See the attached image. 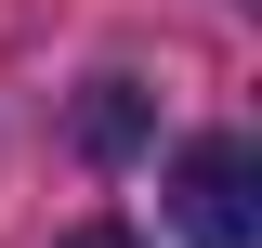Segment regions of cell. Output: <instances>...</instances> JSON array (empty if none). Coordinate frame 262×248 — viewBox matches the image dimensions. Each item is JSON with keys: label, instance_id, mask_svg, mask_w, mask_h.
Returning a JSON list of instances; mask_svg holds the SVG:
<instances>
[{"label": "cell", "instance_id": "1", "mask_svg": "<svg viewBox=\"0 0 262 248\" xmlns=\"http://www.w3.org/2000/svg\"><path fill=\"white\" fill-rule=\"evenodd\" d=\"M170 222H184L196 248H249L262 235V144L249 131H196V144L170 157Z\"/></svg>", "mask_w": 262, "mask_h": 248}, {"label": "cell", "instance_id": "2", "mask_svg": "<svg viewBox=\"0 0 262 248\" xmlns=\"http://www.w3.org/2000/svg\"><path fill=\"white\" fill-rule=\"evenodd\" d=\"M144 131H158V92H144V79H92V92H79V157L118 170V157H144Z\"/></svg>", "mask_w": 262, "mask_h": 248}, {"label": "cell", "instance_id": "3", "mask_svg": "<svg viewBox=\"0 0 262 248\" xmlns=\"http://www.w3.org/2000/svg\"><path fill=\"white\" fill-rule=\"evenodd\" d=\"M53 248H131V222H79V235H53Z\"/></svg>", "mask_w": 262, "mask_h": 248}]
</instances>
